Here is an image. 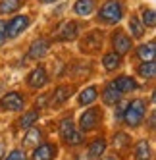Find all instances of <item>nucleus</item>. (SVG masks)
<instances>
[{
    "mask_svg": "<svg viewBox=\"0 0 156 160\" xmlns=\"http://www.w3.org/2000/svg\"><path fill=\"white\" fill-rule=\"evenodd\" d=\"M156 23V16L152 10H143V25H147V27H154Z\"/></svg>",
    "mask_w": 156,
    "mask_h": 160,
    "instance_id": "nucleus-28",
    "label": "nucleus"
},
{
    "mask_svg": "<svg viewBox=\"0 0 156 160\" xmlns=\"http://www.w3.org/2000/svg\"><path fill=\"white\" fill-rule=\"evenodd\" d=\"M25 106V98L21 97V93H17V91H12V93L4 95L2 98H0V108L2 110H12V112H17Z\"/></svg>",
    "mask_w": 156,
    "mask_h": 160,
    "instance_id": "nucleus-6",
    "label": "nucleus"
},
{
    "mask_svg": "<svg viewBox=\"0 0 156 160\" xmlns=\"http://www.w3.org/2000/svg\"><path fill=\"white\" fill-rule=\"evenodd\" d=\"M41 137H42V131L39 128H29V131L25 133V139H23V147H33V145H37L41 141Z\"/></svg>",
    "mask_w": 156,
    "mask_h": 160,
    "instance_id": "nucleus-23",
    "label": "nucleus"
},
{
    "mask_svg": "<svg viewBox=\"0 0 156 160\" xmlns=\"http://www.w3.org/2000/svg\"><path fill=\"white\" fill-rule=\"evenodd\" d=\"M137 56H139V60H143V62H154V58H156V44H154V41L139 44Z\"/></svg>",
    "mask_w": 156,
    "mask_h": 160,
    "instance_id": "nucleus-13",
    "label": "nucleus"
},
{
    "mask_svg": "<svg viewBox=\"0 0 156 160\" xmlns=\"http://www.w3.org/2000/svg\"><path fill=\"white\" fill-rule=\"evenodd\" d=\"M102 64H104V68H106L108 72H114V70H118V68H119L121 60H119V56L116 52H108V54H104Z\"/></svg>",
    "mask_w": 156,
    "mask_h": 160,
    "instance_id": "nucleus-21",
    "label": "nucleus"
},
{
    "mask_svg": "<svg viewBox=\"0 0 156 160\" xmlns=\"http://www.w3.org/2000/svg\"><path fill=\"white\" fill-rule=\"evenodd\" d=\"M144 114H147V104H144V100L141 98H135L131 100L129 104H125V110H124V123H127L129 128H137L141 125Z\"/></svg>",
    "mask_w": 156,
    "mask_h": 160,
    "instance_id": "nucleus-1",
    "label": "nucleus"
},
{
    "mask_svg": "<svg viewBox=\"0 0 156 160\" xmlns=\"http://www.w3.org/2000/svg\"><path fill=\"white\" fill-rule=\"evenodd\" d=\"M4 151H6V147L0 143V160H2V156H4Z\"/></svg>",
    "mask_w": 156,
    "mask_h": 160,
    "instance_id": "nucleus-32",
    "label": "nucleus"
},
{
    "mask_svg": "<svg viewBox=\"0 0 156 160\" xmlns=\"http://www.w3.org/2000/svg\"><path fill=\"white\" fill-rule=\"evenodd\" d=\"M29 23H31L29 16H16V18H12L6 23V37L8 39H16L17 35H21V33L29 27Z\"/></svg>",
    "mask_w": 156,
    "mask_h": 160,
    "instance_id": "nucleus-5",
    "label": "nucleus"
},
{
    "mask_svg": "<svg viewBox=\"0 0 156 160\" xmlns=\"http://www.w3.org/2000/svg\"><path fill=\"white\" fill-rule=\"evenodd\" d=\"M150 145L147 141H139L135 145V160H150Z\"/></svg>",
    "mask_w": 156,
    "mask_h": 160,
    "instance_id": "nucleus-20",
    "label": "nucleus"
},
{
    "mask_svg": "<svg viewBox=\"0 0 156 160\" xmlns=\"http://www.w3.org/2000/svg\"><path fill=\"white\" fill-rule=\"evenodd\" d=\"M100 120H102V112H100V108L93 106V108H89L81 114V118H79V131L85 133V131H91L95 129L96 125L100 123Z\"/></svg>",
    "mask_w": 156,
    "mask_h": 160,
    "instance_id": "nucleus-3",
    "label": "nucleus"
},
{
    "mask_svg": "<svg viewBox=\"0 0 156 160\" xmlns=\"http://www.w3.org/2000/svg\"><path fill=\"white\" fill-rule=\"evenodd\" d=\"M70 95H71V89H70V87H66V85L58 87V89L48 97V106H58V104H62V102H66V100L70 98Z\"/></svg>",
    "mask_w": 156,
    "mask_h": 160,
    "instance_id": "nucleus-16",
    "label": "nucleus"
},
{
    "mask_svg": "<svg viewBox=\"0 0 156 160\" xmlns=\"http://www.w3.org/2000/svg\"><path fill=\"white\" fill-rule=\"evenodd\" d=\"M112 44H114V52L118 56L127 54L131 50V39L125 35V33H121V31H116L112 35Z\"/></svg>",
    "mask_w": 156,
    "mask_h": 160,
    "instance_id": "nucleus-8",
    "label": "nucleus"
},
{
    "mask_svg": "<svg viewBox=\"0 0 156 160\" xmlns=\"http://www.w3.org/2000/svg\"><path fill=\"white\" fill-rule=\"evenodd\" d=\"M73 129H75V125H73V120H71V118H62V120H60V135H62V137L70 135Z\"/></svg>",
    "mask_w": 156,
    "mask_h": 160,
    "instance_id": "nucleus-27",
    "label": "nucleus"
},
{
    "mask_svg": "<svg viewBox=\"0 0 156 160\" xmlns=\"http://www.w3.org/2000/svg\"><path fill=\"white\" fill-rule=\"evenodd\" d=\"M104 160H116V158H114V156H106Z\"/></svg>",
    "mask_w": 156,
    "mask_h": 160,
    "instance_id": "nucleus-34",
    "label": "nucleus"
},
{
    "mask_svg": "<svg viewBox=\"0 0 156 160\" xmlns=\"http://www.w3.org/2000/svg\"><path fill=\"white\" fill-rule=\"evenodd\" d=\"M98 18L104 21V23H118V21L124 18V4L119 0H106V2L100 6Z\"/></svg>",
    "mask_w": 156,
    "mask_h": 160,
    "instance_id": "nucleus-2",
    "label": "nucleus"
},
{
    "mask_svg": "<svg viewBox=\"0 0 156 160\" xmlns=\"http://www.w3.org/2000/svg\"><path fill=\"white\" fill-rule=\"evenodd\" d=\"M56 152H58L56 145H52V143H42V145H39L35 151H33L31 160H54V158H56Z\"/></svg>",
    "mask_w": 156,
    "mask_h": 160,
    "instance_id": "nucleus-7",
    "label": "nucleus"
},
{
    "mask_svg": "<svg viewBox=\"0 0 156 160\" xmlns=\"http://www.w3.org/2000/svg\"><path fill=\"white\" fill-rule=\"evenodd\" d=\"M27 83H29V87H33V89H41V87H44V85L48 83L46 70H44L42 66L35 68V70H31V73H29V77H27Z\"/></svg>",
    "mask_w": 156,
    "mask_h": 160,
    "instance_id": "nucleus-10",
    "label": "nucleus"
},
{
    "mask_svg": "<svg viewBox=\"0 0 156 160\" xmlns=\"http://www.w3.org/2000/svg\"><path fill=\"white\" fill-rule=\"evenodd\" d=\"M35 122H39V110H29L17 120V125L21 129H29V128H33Z\"/></svg>",
    "mask_w": 156,
    "mask_h": 160,
    "instance_id": "nucleus-19",
    "label": "nucleus"
},
{
    "mask_svg": "<svg viewBox=\"0 0 156 160\" xmlns=\"http://www.w3.org/2000/svg\"><path fill=\"white\" fill-rule=\"evenodd\" d=\"M114 85H116V89L119 91L121 95L124 93H129V91H137L139 89V85H137V81L133 77H129V75H121V77H118L116 81H112Z\"/></svg>",
    "mask_w": 156,
    "mask_h": 160,
    "instance_id": "nucleus-15",
    "label": "nucleus"
},
{
    "mask_svg": "<svg viewBox=\"0 0 156 160\" xmlns=\"http://www.w3.org/2000/svg\"><path fill=\"white\" fill-rule=\"evenodd\" d=\"M100 47H102V35H100L98 31L89 33L81 41V50H85V52H96Z\"/></svg>",
    "mask_w": 156,
    "mask_h": 160,
    "instance_id": "nucleus-11",
    "label": "nucleus"
},
{
    "mask_svg": "<svg viewBox=\"0 0 156 160\" xmlns=\"http://www.w3.org/2000/svg\"><path fill=\"white\" fill-rule=\"evenodd\" d=\"M104 151H106V141L102 137H98V139H95L91 143V147H89V160H98L104 154Z\"/></svg>",
    "mask_w": 156,
    "mask_h": 160,
    "instance_id": "nucleus-18",
    "label": "nucleus"
},
{
    "mask_svg": "<svg viewBox=\"0 0 156 160\" xmlns=\"http://www.w3.org/2000/svg\"><path fill=\"white\" fill-rule=\"evenodd\" d=\"M48 50H50V41H48V39H37V41L31 42L27 56H29L31 60H39V58H42V56L46 54Z\"/></svg>",
    "mask_w": 156,
    "mask_h": 160,
    "instance_id": "nucleus-9",
    "label": "nucleus"
},
{
    "mask_svg": "<svg viewBox=\"0 0 156 160\" xmlns=\"http://www.w3.org/2000/svg\"><path fill=\"white\" fill-rule=\"evenodd\" d=\"M137 73L143 77V79H152L156 75V62H143L139 66Z\"/></svg>",
    "mask_w": 156,
    "mask_h": 160,
    "instance_id": "nucleus-22",
    "label": "nucleus"
},
{
    "mask_svg": "<svg viewBox=\"0 0 156 160\" xmlns=\"http://www.w3.org/2000/svg\"><path fill=\"white\" fill-rule=\"evenodd\" d=\"M64 141L68 143V145H71V147H75V145H81L83 141H85V135L81 133V131H77V129H73L70 135H66L64 137Z\"/></svg>",
    "mask_w": 156,
    "mask_h": 160,
    "instance_id": "nucleus-26",
    "label": "nucleus"
},
{
    "mask_svg": "<svg viewBox=\"0 0 156 160\" xmlns=\"http://www.w3.org/2000/svg\"><path fill=\"white\" fill-rule=\"evenodd\" d=\"M79 33V23L73 19H68V21H62V23L54 29L52 37L56 41H73Z\"/></svg>",
    "mask_w": 156,
    "mask_h": 160,
    "instance_id": "nucleus-4",
    "label": "nucleus"
},
{
    "mask_svg": "<svg viewBox=\"0 0 156 160\" xmlns=\"http://www.w3.org/2000/svg\"><path fill=\"white\" fill-rule=\"evenodd\" d=\"M129 143V137L125 133H118L116 135V139H114V147H125Z\"/></svg>",
    "mask_w": 156,
    "mask_h": 160,
    "instance_id": "nucleus-30",
    "label": "nucleus"
},
{
    "mask_svg": "<svg viewBox=\"0 0 156 160\" xmlns=\"http://www.w3.org/2000/svg\"><path fill=\"white\" fill-rule=\"evenodd\" d=\"M96 8V2L95 0H75L73 4V12L79 16V18H89Z\"/></svg>",
    "mask_w": 156,
    "mask_h": 160,
    "instance_id": "nucleus-12",
    "label": "nucleus"
},
{
    "mask_svg": "<svg viewBox=\"0 0 156 160\" xmlns=\"http://www.w3.org/2000/svg\"><path fill=\"white\" fill-rule=\"evenodd\" d=\"M39 2H42V4H50V2H56V0H39Z\"/></svg>",
    "mask_w": 156,
    "mask_h": 160,
    "instance_id": "nucleus-33",
    "label": "nucleus"
},
{
    "mask_svg": "<svg viewBox=\"0 0 156 160\" xmlns=\"http://www.w3.org/2000/svg\"><path fill=\"white\" fill-rule=\"evenodd\" d=\"M23 0H0V14H14L19 10Z\"/></svg>",
    "mask_w": 156,
    "mask_h": 160,
    "instance_id": "nucleus-24",
    "label": "nucleus"
},
{
    "mask_svg": "<svg viewBox=\"0 0 156 160\" xmlns=\"http://www.w3.org/2000/svg\"><path fill=\"white\" fill-rule=\"evenodd\" d=\"M96 97H98V87H96V85H91V87L83 89L81 93H79L77 102H79L81 106H87V104H93V102L96 100Z\"/></svg>",
    "mask_w": 156,
    "mask_h": 160,
    "instance_id": "nucleus-17",
    "label": "nucleus"
},
{
    "mask_svg": "<svg viewBox=\"0 0 156 160\" xmlns=\"http://www.w3.org/2000/svg\"><path fill=\"white\" fill-rule=\"evenodd\" d=\"M129 31H131V37L141 39V37L144 35V25L141 23L137 18H131V19H129Z\"/></svg>",
    "mask_w": 156,
    "mask_h": 160,
    "instance_id": "nucleus-25",
    "label": "nucleus"
},
{
    "mask_svg": "<svg viewBox=\"0 0 156 160\" xmlns=\"http://www.w3.org/2000/svg\"><path fill=\"white\" fill-rule=\"evenodd\" d=\"M4 41H6V21L0 19V47L4 44Z\"/></svg>",
    "mask_w": 156,
    "mask_h": 160,
    "instance_id": "nucleus-31",
    "label": "nucleus"
},
{
    "mask_svg": "<svg viewBox=\"0 0 156 160\" xmlns=\"http://www.w3.org/2000/svg\"><path fill=\"white\" fill-rule=\"evenodd\" d=\"M102 100H104V104H108V106H114V104H118V102L121 100V93L116 89L114 83H108L104 87V91H102Z\"/></svg>",
    "mask_w": 156,
    "mask_h": 160,
    "instance_id": "nucleus-14",
    "label": "nucleus"
},
{
    "mask_svg": "<svg viewBox=\"0 0 156 160\" xmlns=\"http://www.w3.org/2000/svg\"><path fill=\"white\" fill-rule=\"evenodd\" d=\"M4 160H27V156H25V152L21 151V148H14L12 152H8V156Z\"/></svg>",
    "mask_w": 156,
    "mask_h": 160,
    "instance_id": "nucleus-29",
    "label": "nucleus"
}]
</instances>
